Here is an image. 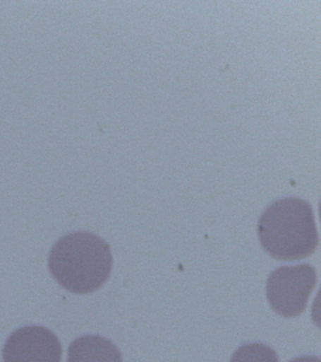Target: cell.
I'll list each match as a JSON object with an SVG mask.
<instances>
[{
    "instance_id": "obj_5",
    "label": "cell",
    "mask_w": 321,
    "mask_h": 362,
    "mask_svg": "<svg viewBox=\"0 0 321 362\" xmlns=\"http://www.w3.org/2000/svg\"><path fill=\"white\" fill-rule=\"evenodd\" d=\"M67 362H123V356L109 339L98 335H86L70 344Z\"/></svg>"
},
{
    "instance_id": "obj_6",
    "label": "cell",
    "mask_w": 321,
    "mask_h": 362,
    "mask_svg": "<svg viewBox=\"0 0 321 362\" xmlns=\"http://www.w3.org/2000/svg\"><path fill=\"white\" fill-rule=\"evenodd\" d=\"M230 362H279L277 353L260 342L242 345L233 354Z\"/></svg>"
},
{
    "instance_id": "obj_2",
    "label": "cell",
    "mask_w": 321,
    "mask_h": 362,
    "mask_svg": "<svg viewBox=\"0 0 321 362\" xmlns=\"http://www.w3.org/2000/svg\"><path fill=\"white\" fill-rule=\"evenodd\" d=\"M258 234L262 247L279 260H297L314 253L318 232L312 206L298 197L270 204L259 219Z\"/></svg>"
},
{
    "instance_id": "obj_4",
    "label": "cell",
    "mask_w": 321,
    "mask_h": 362,
    "mask_svg": "<svg viewBox=\"0 0 321 362\" xmlns=\"http://www.w3.org/2000/svg\"><path fill=\"white\" fill-rule=\"evenodd\" d=\"M61 344L54 332L44 327L18 328L8 338L4 362H61Z\"/></svg>"
},
{
    "instance_id": "obj_7",
    "label": "cell",
    "mask_w": 321,
    "mask_h": 362,
    "mask_svg": "<svg viewBox=\"0 0 321 362\" xmlns=\"http://www.w3.org/2000/svg\"><path fill=\"white\" fill-rule=\"evenodd\" d=\"M290 362H320V358L314 356H303L292 359Z\"/></svg>"
},
{
    "instance_id": "obj_3",
    "label": "cell",
    "mask_w": 321,
    "mask_h": 362,
    "mask_svg": "<svg viewBox=\"0 0 321 362\" xmlns=\"http://www.w3.org/2000/svg\"><path fill=\"white\" fill-rule=\"evenodd\" d=\"M317 283V272L309 264L281 266L267 281V298L279 315L293 318L305 310Z\"/></svg>"
},
{
    "instance_id": "obj_1",
    "label": "cell",
    "mask_w": 321,
    "mask_h": 362,
    "mask_svg": "<svg viewBox=\"0 0 321 362\" xmlns=\"http://www.w3.org/2000/svg\"><path fill=\"white\" fill-rule=\"evenodd\" d=\"M109 243L86 231L61 238L50 252L49 268L56 281L71 293L87 294L102 287L111 276Z\"/></svg>"
}]
</instances>
